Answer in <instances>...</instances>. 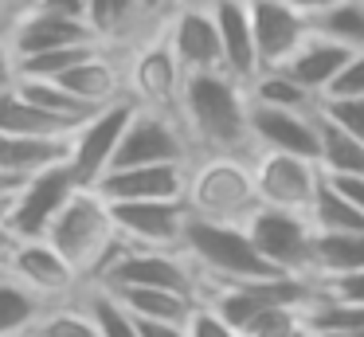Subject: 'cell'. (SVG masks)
I'll use <instances>...</instances> for the list:
<instances>
[{"mask_svg":"<svg viewBox=\"0 0 364 337\" xmlns=\"http://www.w3.org/2000/svg\"><path fill=\"white\" fill-rule=\"evenodd\" d=\"M188 141L208 149V157H255L251 138V98L247 86L228 71H196L184 75L181 106H176Z\"/></svg>","mask_w":364,"mask_h":337,"instance_id":"6da1fadb","label":"cell"},{"mask_svg":"<svg viewBox=\"0 0 364 337\" xmlns=\"http://www.w3.org/2000/svg\"><path fill=\"white\" fill-rule=\"evenodd\" d=\"M43 239L71 263V271L79 279H98L102 266L114 259V251L122 247V235L114 227L110 204L102 200L98 188H75L71 200L51 219Z\"/></svg>","mask_w":364,"mask_h":337,"instance_id":"7a4b0ae2","label":"cell"},{"mask_svg":"<svg viewBox=\"0 0 364 337\" xmlns=\"http://www.w3.org/2000/svg\"><path fill=\"white\" fill-rule=\"evenodd\" d=\"M251 161L255 157H204L192 165L184 192L188 216L208 224H247L262 208Z\"/></svg>","mask_w":364,"mask_h":337,"instance_id":"3957f363","label":"cell"},{"mask_svg":"<svg viewBox=\"0 0 364 337\" xmlns=\"http://www.w3.org/2000/svg\"><path fill=\"white\" fill-rule=\"evenodd\" d=\"M184 259L196 266L200 282H251V279H274V266L255 251L243 224H208L188 219L181 243Z\"/></svg>","mask_w":364,"mask_h":337,"instance_id":"277c9868","label":"cell"},{"mask_svg":"<svg viewBox=\"0 0 364 337\" xmlns=\"http://www.w3.org/2000/svg\"><path fill=\"white\" fill-rule=\"evenodd\" d=\"M95 286L118 290V286H153V290H176V294L200 298V274L196 266L184 259V251H149V247H122L114 259L102 266Z\"/></svg>","mask_w":364,"mask_h":337,"instance_id":"5b68a950","label":"cell"},{"mask_svg":"<svg viewBox=\"0 0 364 337\" xmlns=\"http://www.w3.org/2000/svg\"><path fill=\"white\" fill-rule=\"evenodd\" d=\"M243 227L251 235L255 251L278 274L314 282V224H309V216L282 212V208H259Z\"/></svg>","mask_w":364,"mask_h":337,"instance_id":"8992f818","label":"cell"},{"mask_svg":"<svg viewBox=\"0 0 364 337\" xmlns=\"http://www.w3.org/2000/svg\"><path fill=\"white\" fill-rule=\"evenodd\" d=\"M251 169L262 208H282V212H298V216H309V208H314L317 192L325 185L321 165L290 153H255Z\"/></svg>","mask_w":364,"mask_h":337,"instance_id":"52a82bcc","label":"cell"},{"mask_svg":"<svg viewBox=\"0 0 364 337\" xmlns=\"http://www.w3.org/2000/svg\"><path fill=\"white\" fill-rule=\"evenodd\" d=\"M137 114V102L134 98H122V102H110L102 106L90 122H82L71 138V172L79 180V188H95L98 180L110 172L114 165V153H118L122 138H126L129 122Z\"/></svg>","mask_w":364,"mask_h":337,"instance_id":"ba28073f","label":"cell"},{"mask_svg":"<svg viewBox=\"0 0 364 337\" xmlns=\"http://www.w3.org/2000/svg\"><path fill=\"white\" fill-rule=\"evenodd\" d=\"M141 165H188V133H184L176 114L137 106L134 122H129L126 138H122L118 153H114L110 172L141 169Z\"/></svg>","mask_w":364,"mask_h":337,"instance_id":"9c48e42d","label":"cell"},{"mask_svg":"<svg viewBox=\"0 0 364 337\" xmlns=\"http://www.w3.org/2000/svg\"><path fill=\"white\" fill-rule=\"evenodd\" d=\"M110 216H114L118 235L129 243V247H149V251H181L184 227H188V219H192L184 200L110 204Z\"/></svg>","mask_w":364,"mask_h":337,"instance_id":"30bf717a","label":"cell"},{"mask_svg":"<svg viewBox=\"0 0 364 337\" xmlns=\"http://www.w3.org/2000/svg\"><path fill=\"white\" fill-rule=\"evenodd\" d=\"M75 188H79V180H75L71 165H55V169L32 177L24 185V192L12 200L9 224H4L12 232V239H43L51 219H55L59 208L71 200Z\"/></svg>","mask_w":364,"mask_h":337,"instance_id":"8fae6325","label":"cell"},{"mask_svg":"<svg viewBox=\"0 0 364 337\" xmlns=\"http://www.w3.org/2000/svg\"><path fill=\"white\" fill-rule=\"evenodd\" d=\"M247 12H251L259 71H282L294 59V51L314 36V24L294 12L286 0H247Z\"/></svg>","mask_w":364,"mask_h":337,"instance_id":"7c38bea8","label":"cell"},{"mask_svg":"<svg viewBox=\"0 0 364 337\" xmlns=\"http://www.w3.org/2000/svg\"><path fill=\"white\" fill-rule=\"evenodd\" d=\"M126 86L129 98L145 110H161V114H176L181 106V86H184V71L176 63L168 39H149L141 51L134 55L126 71Z\"/></svg>","mask_w":364,"mask_h":337,"instance_id":"4fadbf2b","label":"cell"},{"mask_svg":"<svg viewBox=\"0 0 364 337\" xmlns=\"http://www.w3.org/2000/svg\"><path fill=\"white\" fill-rule=\"evenodd\" d=\"M168 47H173L176 63L184 75L196 71H223V43H220V28H215L212 4H181L168 20Z\"/></svg>","mask_w":364,"mask_h":337,"instance_id":"5bb4252c","label":"cell"},{"mask_svg":"<svg viewBox=\"0 0 364 337\" xmlns=\"http://www.w3.org/2000/svg\"><path fill=\"white\" fill-rule=\"evenodd\" d=\"M251 138L259 153H290L321 165V122L301 110H270L251 106Z\"/></svg>","mask_w":364,"mask_h":337,"instance_id":"9a60e30c","label":"cell"},{"mask_svg":"<svg viewBox=\"0 0 364 337\" xmlns=\"http://www.w3.org/2000/svg\"><path fill=\"white\" fill-rule=\"evenodd\" d=\"M0 274L16 279L20 286H28L32 294H40L43 302H48V298L71 294L75 282H79V274L71 271V263H67L48 239H16L12 251H9V263H4Z\"/></svg>","mask_w":364,"mask_h":337,"instance_id":"2e32d148","label":"cell"},{"mask_svg":"<svg viewBox=\"0 0 364 337\" xmlns=\"http://www.w3.org/2000/svg\"><path fill=\"white\" fill-rule=\"evenodd\" d=\"M79 43H98V36L90 31V24L67 20V16H51V12H40V8L16 12V24L9 28V39H4L12 63H16V59H28V55L79 47Z\"/></svg>","mask_w":364,"mask_h":337,"instance_id":"e0dca14e","label":"cell"},{"mask_svg":"<svg viewBox=\"0 0 364 337\" xmlns=\"http://www.w3.org/2000/svg\"><path fill=\"white\" fill-rule=\"evenodd\" d=\"M192 165H141V169H114L98 180V192L110 204L134 200H184Z\"/></svg>","mask_w":364,"mask_h":337,"instance_id":"ac0fdd59","label":"cell"},{"mask_svg":"<svg viewBox=\"0 0 364 337\" xmlns=\"http://www.w3.org/2000/svg\"><path fill=\"white\" fill-rule=\"evenodd\" d=\"M220 28V43H223V71L235 83H251L259 75V51H255V31H251V12L247 0H208Z\"/></svg>","mask_w":364,"mask_h":337,"instance_id":"d6986e66","label":"cell"},{"mask_svg":"<svg viewBox=\"0 0 364 337\" xmlns=\"http://www.w3.org/2000/svg\"><path fill=\"white\" fill-rule=\"evenodd\" d=\"M51 83H59L67 94H75V98L90 110H102V106H110V102L129 98L126 94V71H122L118 63H110L102 51L82 59L79 67L63 71V75L51 78Z\"/></svg>","mask_w":364,"mask_h":337,"instance_id":"ffe728a7","label":"cell"},{"mask_svg":"<svg viewBox=\"0 0 364 337\" xmlns=\"http://www.w3.org/2000/svg\"><path fill=\"white\" fill-rule=\"evenodd\" d=\"M348 59H353V51H348V47H341V43H333V39H325V36H317V31H314V36H309L306 43L294 51V59L286 63L282 71L298 86H306L314 98H321Z\"/></svg>","mask_w":364,"mask_h":337,"instance_id":"44dd1931","label":"cell"},{"mask_svg":"<svg viewBox=\"0 0 364 337\" xmlns=\"http://www.w3.org/2000/svg\"><path fill=\"white\" fill-rule=\"evenodd\" d=\"M71 161V138H9L0 133V172L32 180Z\"/></svg>","mask_w":364,"mask_h":337,"instance_id":"7402d4cb","label":"cell"},{"mask_svg":"<svg viewBox=\"0 0 364 337\" xmlns=\"http://www.w3.org/2000/svg\"><path fill=\"white\" fill-rule=\"evenodd\" d=\"M129 318L137 321H161V326H188V318L196 313L200 298L176 294V290H153V286H118L106 290Z\"/></svg>","mask_w":364,"mask_h":337,"instance_id":"603a6c76","label":"cell"},{"mask_svg":"<svg viewBox=\"0 0 364 337\" xmlns=\"http://www.w3.org/2000/svg\"><path fill=\"white\" fill-rule=\"evenodd\" d=\"M75 130H79L75 122H63V118L32 106L16 86L0 94V133H9V138H75Z\"/></svg>","mask_w":364,"mask_h":337,"instance_id":"cb8c5ba5","label":"cell"},{"mask_svg":"<svg viewBox=\"0 0 364 337\" xmlns=\"http://www.w3.org/2000/svg\"><path fill=\"white\" fill-rule=\"evenodd\" d=\"M364 271V232H314V282Z\"/></svg>","mask_w":364,"mask_h":337,"instance_id":"d4e9b609","label":"cell"},{"mask_svg":"<svg viewBox=\"0 0 364 337\" xmlns=\"http://www.w3.org/2000/svg\"><path fill=\"white\" fill-rule=\"evenodd\" d=\"M43 321V298L0 274V337H32Z\"/></svg>","mask_w":364,"mask_h":337,"instance_id":"484cf974","label":"cell"},{"mask_svg":"<svg viewBox=\"0 0 364 337\" xmlns=\"http://www.w3.org/2000/svg\"><path fill=\"white\" fill-rule=\"evenodd\" d=\"M247 98L251 106H270V110H301V114H314L321 106V98L298 86L286 71H259V75L247 83Z\"/></svg>","mask_w":364,"mask_h":337,"instance_id":"4316f807","label":"cell"},{"mask_svg":"<svg viewBox=\"0 0 364 337\" xmlns=\"http://www.w3.org/2000/svg\"><path fill=\"white\" fill-rule=\"evenodd\" d=\"M317 122H321V169L329 177H364V141L337 130L321 110Z\"/></svg>","mask_w":364,"mask_h":337,"instance_id":"83f0119b","label":"cell"},{"mask_svg":"<svg viewBox=\"0 0 364 337\" xmlns=\"http://www.w3.org/2000/svg\"><path fill=\"white\" fill-rule=\"evenodd\" d=\"M16 90L24 94V98L32 102V106L48 110V114L63 118V122H75V125L90 122V118L98 114V110L82 106V102L75 98V94H67L59 83H51V78H16Z\"/></svg>","mask_w":364,"mask_h":337,"instance_id":"f1b7e54d","label":"cell"},{"mask_svg":"<svg viewBox=\"0 0 364 337\" xmlns=\"http://www.w3.org/2000/svg\"><path fill=\"white\" fill-rule=\"evenodd\" d=\"M309 224H314V232H364V212L325 180L309 208Z\"/></svg>","mask_w":364,"mask_h":337,"instance_id":"f546056e","label":"cell"},{"mask_svg":"<svg viewBox=\"0 0 364 337\" xmlns=\"http://www.w3.org/2000/svg\"><path fill=\"white\" fill-rule=\"evenodd\" d=\"M87 24L98 43H106V39H126L141 24V12L134 0H87Z\"/></svg>","mask_w":364,"mask_h":337,"instance_id":"4dcf8cb0","label":"cell"},{"mask_svg":"<svg viewBox=\"0 0 364 337\" xmlns=\"http://www.w3.org/2000/svg\"><path fill=\"white\" fill-rule=\"evenodd\" d=\"M314 31L348 47V51H364V4L360 0H345V4L329 8L325 16L314 20Z\"/></svg>","mask_w":364,"mask_h":337,"instance_id":"1f68e13d","label":"cell"},{"mask_svg":"<svg viewBox=\"0 0 364 337\" xmlns=\"http://www.w3.org/2000/svg\"><path fill=\"white\" fill-rule=\"evenodd\" d=\"M306 321L314 333H364V306L329 302V298L317 294L306 306Z\"/></svg>","mask_w":364,"mask_h":337,"instance_id":"d6a6232c","label":"cell"},{"mask_svg":"<svg viewBox=\"0 0 364 337\" xmlns=\"http://www.w3.org/2000/svg\"><path fill=\"white\" fill-rule=\"evenodd\" d=\"M102 51V43H79V47H63V51H43V55H28L16 59V78H59L63 71L79 67L82 59Z\"/></svg>","mask_w":364,"mask_h":337,"instance_id":"836d02e7","label":"cell"},{"mask_svg":"<svg viewBox=\"0 0 364 337\" xmlns=\"http://www.w3.org/2000/svg\"><path fill=\"white\" fill-rule=\"evenodd\" d=\"M87 310L95 313V321H98V329H102V337H141L137 321L129 318V313L122 310V306L114 302V298L106 294L102 286H90V290H87Z\"/></svg>","mask_w":364,"mask_h":337,"instance_id":"e575fe53","label":"cell"},{"mask_svg":"<svg viewBox=\"0 0 364 337\" xmlns=\"http://www.w3.org/2000/svg\"><path fill=\"white\" fill-rule=\"evenodd\" d=\"M32 337H102V329H98L90 310H55L43 313Z\"/></svg>","mask_w":364,"mask_h":337,"instance_id":"d590c367","label":"cell"},{"mask_svg":"<svg viewBox=\"0 0 364 337\" xmlns=\"http://www.w3.org/2000/svg\"><path fill=\"white\" fill-rule=\"evenodd\" d=\"M306 333H309L306 310H294V306H274L247 329V337H306Z\"/></svg>","mask_w":364,"mask_h":337,"instance_id":"8d00e7d4","label":"cell"},{"mask_svg":"<svg viewBox=\"0 0 364 337\" xmlns=\"http://www.w3.org/2000/svg\"><path fill=\"white\" fill-rule=\"evenodd\" d=\"M321 110L337 130L353 133V138L364 141V98H321Z\"/></svg>","mask_w":364,"mask_h":337,"instance_id":"74e56055","label":"cell"},{"mask_svg":"<svg viewBox=\"0 0 364 337\" xmlns=\"http://www.w3.org/2000/svg\"><path fill=\"white\" fill-rule=\"evenodd\" d=\"M317 294H321V298H329V302L364 306V271L337 274V279H317Z\"/></svg>","mask_w":364,"mask_h":337,"instance_id":"f35d334b","label":"cell"},{"mask_svg":"<svg viewBox=\"0 0 364 337\" xmlns=\"http://www.w3.org/2000/svg\"><path fill=\"white\" fill-rule=\"evenodd\" d=\"M321 98H364V51H353V59L341 67Z\"/></svg>","mask_w":364,"mask_h":337,"instance_id":"ab89813d","label":"cell"},{"mask_svg":"<svg viewBox=\"0 0 364 337\" xmlns=\"http://www.w3.org/2000/svg\"><path fill=\"white\" fill-rule=\"evenodd\" d=\"M184 329H188V337H243V333H235V329H231L220 313L208 310L204 302L196 306V313L188 318V326H184Z\"/></svg>","mask_w":364,"mask_h":337,"instance_id":"60d3db41","label":"cell"},{"mask_svg":"<svg viewBox=\"0 0 364 337\" xmlns=\"http://www.w3.org/2000/svg\"><path fill=\"white\" fill-rule=\"evenodd\" d=\"M28 8H40V12L67 16V20H82V24H87V0H32ZM28 8H20V12H28Z\"/></svg>","mask_w":364,"mask_h":337,"instance_id":"b9f144b4","label":"cell"},{"mask_svg":"<svg viewBox=\"0 0 364 337\" xmlns=\"http://www.w3.org/2000/svg\"><path fill=\"white\" fill-rule=\"evenodd\" d=\"M286 4H290L294 12H301V16H306V20H309V24H314L317 16H325V12H329V8L345 4V0H286Z\"/></svg>","mask_w":364,"mask_h":337,"instance_id":"7bdbcfd3","label":"cell"},{"mask_svg":"<svg viewBox=\"0 0 364 337\" xmlns=\"http://www.w3.org/2000/svg\"><path fill=\"white\" fill-rule=\"evenodd\" d=\"M137 329H141V337H188L184 326H161V321H137Z\"/></svg>","mask_w":364,"mask_h":337,"instance_id":"ee69618b","label":"cell"},{"mask_svg":"<svg viewBox=\"0 0 364 337\" xmlns=\"http://www.w3.org/2000/svg\"><path fill=\"white\" fill-rule=\"evenodd\" d=\"M16 86V63H12L9 47L0 43V94H9Z\"/></svg>","mask_w":364,"mask_h":337,"instance_id":"f6af8a7d","label":"cell"},{"mask_svg":"<svg viewBox=\"0 0 364 337\" xmlns=\"http://www.w3.org/2000/svg\"><path fill=\"white\" fill-rule=\"evenodd\" d=\"M134 4H137V12H141V20H149V16H165L173 0H134Z\"/></svg>","mask_w":364,"mask_h":337,"instance_id":"bcb514c9","label":"cell"},{"mask_svg":"<svg viewBox=\"0 0 364 337\" xmlns=\"http://www.w3.org/2000/svg\"><path fill=\"white\" fill-rule=\"evenodd\" d=\"M9 212H12V200L9 196H0V227L9 224Z\"/></svg>","mask_w":364,"mask_h":337,"instance_id":"7dc6e473","label":"cell"},{"mask_svg":"<svg viewBox=\"0 0 364 337\" xmlns=\"http://www.w3.org/2000/svg\"><path fill=\"white\" fill-rule=\"evenodd\" d=\"M32 0H12V12H20V8H28Z\"/></svg>","mask_w":364,"mask_h":337,"instance_id":"c3c4849f","label":"cell"},{"mask_svg":"<svg viewBox=\"0 0 364 337\" xmlns=\"http://www.w3.org/2000/svg\"><path fill=\"white\" fill-rule=\"evenodd\" d=\"M321 337H364V333H321Z\"/></svg>","mask_w":364,"mask_h":337,"instance_id":"681fc988","label":"cell"},{"mask_svg":"<svg viewBox=\"0 0 364 337\" xmlns=\"http://www.w3.org/2000/svg\"><path fill=\"white\" fill-rule=\"evenodd\" d=\"M181 4H200V0H181Z\"/></svg>","mask_w":364,"mask_h":337,"instance_id":"f907efd6","label":"cell"},{"mask_svg":"<svg viewBox=\"0 0 364 337\" xmlns=\"http://www.w3.org/2000/svg\"><path fill=\"white\" fill-rule=\"evenodd\" d=\"M306 337H321V333H314V329H309V333H306Z\"/></svg>","mask_w":364,"mask_h":337,"instance_id":"816d5d0a","label":"cell"},{"mask_svg":"<svg viewBox=\"0 0 364 337\" xmlns=\"http://www.w3.org/2000/svg\"><path fill=\"white\" fill-rule=\"evenodd\" d=\"M0 4H9V8H12V0H0Z\"/></svg>","mask_w":364,"mask_h":337,"instance_id":"f5cc1de1","label":"cell"},{"mask_svg":"<svg viewBox=\"0 0 364 337\" xmlns=\"http://www.w3.org/2000/svg\"><path fill=\"white\" fill-rule=\"evenodd\" d=\"M360 4H364V0H360Z\"/></svg>","mask_w":364,"mask_h":337,"instance_id":"db71d44e","label":"cell"}]
</instances>
